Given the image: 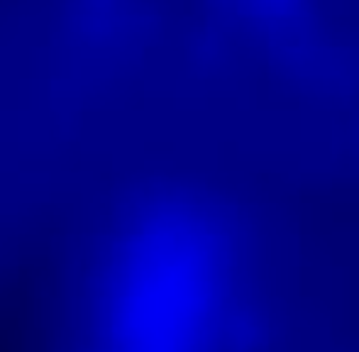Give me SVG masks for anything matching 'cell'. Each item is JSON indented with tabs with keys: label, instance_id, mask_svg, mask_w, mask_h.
<instances>
[{
	"label": "cell",
	"instance_id": "obj_1",
	"mask_svg": "<svg viewBox=\"0 0 359 352\" xmlns=\"http://www.w3.org/2000/svg\"><path fill=\"white\" fill-rule=\"evenodd\" d=\"M237 274L235 233L215 208L189 196L149 201L103 250L83 352H222Z\"/></svg>",
	"mask_w": 359,
	"mask_h": 352
}]
</instances>
